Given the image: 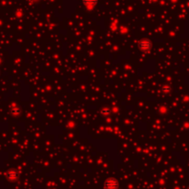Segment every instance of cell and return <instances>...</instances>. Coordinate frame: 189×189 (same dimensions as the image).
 <instances>
[{
	"instance_id": "cell-1",
	"label": "cell",
	"mask_w": 189,
	"mask_h": 189,
	"mask_svg": "<svg viewBox=\"0 0 189 189\" xmlns=\"http://www.w3.org/2000/svg\"><path fill=\"white\" fill-rule=\"evenodd\" d=\"M118 187H119L118 181L114 177H109L104 182L105 189H118Z\"/></svg>"
},
{
	"instance_id": "cell-2",
	"label": "cell",
	"mask_w": 189,
	"mask_h": 189,
	"mask_svg": "<svg viewBox=\"0 0 189 189\" xmlns=\"http://www.w3.org/2000/svg\"><path fill=\"white\" fill-rule=\"evenodd\" d=\"M138 46L140 47V49H142L143 51H149L152 46V44L149 40H142L139 42Z\"/></svg>"
},
{
	"instance_id": "cell-3",
	"label": "cell",
	"mask_w": 189,
	"mask_h": 189,
	"mask_svg": "<svg viewBox=\"0 0 189 189\" xmlns=\"http://www.w3.org/2000/svg\"><path fill=\"white\" fill-rule=\"evenodd\" d=\"M83 3L87 8H93L98 3V0H83Z\"/></svg>"
},
{
	"instance_id": "cell-4",
	"label": "cell",
	"mask_w": 189,
	"mask_h": 189,
	"mask_svg": "<svg viewBox=\"0 0 189 189\" xmlns=\"http://www.w3.org/2000/svg\"><path fill=\"white\" fill-rule=\"evenodd\" d=\"M188 189H189V188H188Z\"/></svg>"
}]
</instances>
